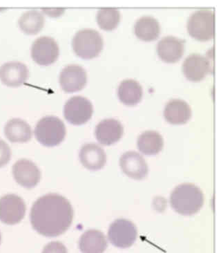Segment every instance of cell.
I'll use <instances>...</instances> for the list:
<instances>
[{
    "instance_id": "6da1fadb",
    "label": "cell",
    "mask_w": 223,
    "mask_h": 253,
    "mask_svg": "<svg viewBox=\"0 0 223 253\" xmlns=\"http://www.w3.org/2000/svg\"><path fill=\"white\" fill-rule=\"evenodd\" d=\"M74 218L72 204L58 194H48L34 203L30 219L35 230L43 236L58 237L70 228Z\"/></svg>"
},
{
    "instance_id": "7a4b0ae2",
    "label": "cell",
    "mask_w": 223,
    "mask_h": 253,
    "mask_svg": "<svg viewBox=\"0 0 223 253\" xmlns=\"http://www.w3.org/2000/svg\"><path fill=\"white\" fill-rule=\"evenodd\" d=\"M170 204L176 212L184 216L196 214L203 207L204 195L200 189L191 183H183L174 189Z\"/></svg>"
},
{
    "instance_id": "3957f363",
    "label": "cell",
    "mask_w": 223,
    "mask_h": 253,
    "mask_svg": "<svg viewBox=\"0 0 223 253\" xmlns=\"http://www.w3.org/2000/svg\"><path fill=\"white\" fill-rule=\"evenodd\" d=\"M35 136L41 145L54 147L65 139L66 127L59 118L48 116L40 119L35 128Z\"/></svg>"
},
{
    "instance_id": "277c9868",
    "label": "cell",
    "mask_w": 223,
    "mask_h": 253,
    "mask_svg": "<svg viewBox=\"0 0 223 253\" xmlns=\"http://www.w3.org/2000/svg\"><path fill=\"white\" fill-rule=\"evenodd\" d=\"M103 39L99 32L84 29L76 33L72 46L77 55L83 59H92L100 54L103 48Z\"/></svg>"
},
{
    "instance_id": "5b68a950",
    "label": "cell",
    "mask_w": 223,
    "mask_h": 253,
    "mask_svg": "<svg viewBox=\"0 0 223 253\" xmlns=\"http://www.w3.org/2000/svg\"><path fill=\"white\" fill-rule=\"evenodd\" d=\"M190 36L199 41H208L214 36V13L210 9L196 10L187 23Z\"/></svg>"
},
{
    "instance_id": "8992f818",
    "label": "cell",
    "mask_w": 223,
    "mask_h": 253,
    "mask_svg": "<svg viewBox=\"0 0 223 253\" xmlns=\"http://www.w3.org/2000/svg\"><path fill=\"white\" fill-rule=\"evenodd\" d=\"M137 235V228L134 223L129 220L119 219L111 225L108 238L115 247L127 249L135 243Z\"/></svg>"
},
{
    "instance_id": "52a82bcc",
    "label": "cell",
    "mask_w": 223,
    "mask_h": 253,
    "mask_svg": "<svg viewBox=\"0 0 223 253\" xmlns=\"http://www.w3.org/2000/svg\"><path fill=\"white\" fill-rule=\"evenodd\" d=\"M93 112L92 103L84 97H72L64 107V116L69 124L80 126L91 119Z\"/></svg>"
},
{
    "instance_id": "ba28073f",
    "label": "cell",
    "mask_w": 223,
    "mask_h": 253,
    "mask_svg": "<svg viewBox=\"0 0 223 253\" xmlns=\"http://www.w3.org/2000/svg\"><path fill=\"white\" fill-rule=\"evenodd\" d=\"M26 213L23 199L15 195H7L0 199V221L7 225L20 223Z\"/></svg>"
},
{
    "instance_id": "9c48e42d",
    "label": "cell",
    "mask_w": 223,
    "mask_h": 253,
    "mask_svg": "<svg viewBox=\"0 0 223 253\" xmlns=\"http://www.w3.org/2000/svg\"><path fill=\"white\" fill-rule=\"evenodd\" d=\"M60 53L58 43L53 38L43 36L33 43L31 57L38 65L48 66L56 61Z\"/></svg>"
},
{
    "instance_id": "30bf717a",
    "label": "cell",
    "mask_w": 223,
    "mask_h": 253,
    "mask_svg": "<svg viewBox=\"0 0 223 253\" xmlns=\"http://www.w3.org/2000/svg\"><path fill=\"white\" fill-rule=\"evenodd\" d=\"M13 174L17 183L27 189L36 187L41 178L39 168L27 159H20L13 165Z\"/></svg>"
},
{
    "instance_id": "8fae6325",
    "label": "cell",
    "mask_w": 223,
    "mask_h": 253,
    "mask_svg": "<svg viewBox=\"0 0 223 253\" xmlns=\"http://www.w3.org/2000/svg\"><path fill=\"white\" fill-rule=\"evenodd\" d=\"M87 75L81 66L69 65L62 69L60 83L62 89L67 93L80 91L86 85Z\"/></svg>"
},
{
    "instance_id": "7c38bea8",
    "label": "cell",
    "mask_w": 223,
    "mask_h": 253,
    "mask_svg": "<svg viewBox=\"0 0 223 253\" xmlns=\"http://www.w3.org/2000/svg\"><path fill=\"white\" fill-rule=\"evenodd\" d=\"M212 71L210 60L198 53L189 55L183 62V72L186 79L193 82H199Z\"/></svg>"
},
{
    "instance_id": "4fadbf2b",
    "label": "cell",
    "mask_w": 223,
    "mask_h": 253,
    "mask_svg": "<svg viewBox=\"0 0 223 253\" xmlns=\"http://www.w3.org/2000/svg\"><path fill=\"white\" fill-rule=\"evenodd\" d=\"M120 166L124 174L135 180H142L148 176V164L138 152L129 151L122 154Z\"/></svg>"
},
{
    "instance_id": "5bb4252c",
    "label": "cell",
    "mask_w": 223,
    "mask_h": 253,
    "mask_svg": "<svg viewBox=\"0 0 223 253\" xmlns=\"http://www.w3.org/2000/svg\"><path fill=\"white\" fill-rule=\"evenodd\" d=\"M29 77V69L20 62L12 61L0 67V80L3 84L11 87L22 85Z\"/></svg>"
},
{
    "instance_id": "9a60e30c",
    "label": "cell",
    "mask_w": 223,
    "mask_h": 253,
    "mask_svg": "<svg viewBox=\"0 0 223 253\" xmlns=\"http://www.w3.org/2000/svg\"><path fill=\"white\" fill-rule=\"evenodd\" d=\"M79 160L83 166L90 170H100L105 167L107 163V155L99 145L95 143H87L83 145L79 154Z\"/></svg>"
},
{
    "instance_id": "2e32d148",
    "label": "cell",
    "mask_w": 223,
    "mask_h": 253,
    "mask_svg": "<svg viewBox=\"0 0 223 253\" xmlns=\"http://www.w3.org/2000/svg\"><path fill=\"white\" fill-rule=\"evenodd\" d=\"M124 128L120 121L113 119H105L96 126L95 134L102 145H111L122 138Z\"/></svg>"
},
{
    "instance_id": "e0dca14e",
    "label": "cell",
    "mask_w": 223,
    "mask_h": 253,
    "mask_svg": "<svg viewBox=\"0 0 223 253\" xmlns=\"http://www.w3.org/2000/svg\"><path fill=\"white\" fill-rule=\"evenodd\" d=\"M184 44L185 41L174 36L163 38L157 44L158 56L168 63L178 62L184 53Z\"/></svg>"
},
{
    "instance_id": "ac0fdd59",
    "label": "cell",
    "mask_w": 223,
    "mask_h": 253,
    "mask_svg": "<svg viewBox=\"0 0 223 253\" xmlns=\"http://www.w3.org/2000/svg\"><path fill=\"white\" fill-rule=\"evenodd\" d=\"M164 117L169 124H185L191 119V110L189 104L181 99H173L167 103Z\"/></svg>"
},
{
    "instance_id": "d6986e66",
    "label": "cell",
    "mask_w": 223,
    "mask_h": 253,
    "mask_svg": "<svg viewBox=\"0 0 223 253\" xmlns=\"http://www.w3.org/2000/svg\"><path fill=\"white\" fill-rule=\"evenodd\" d=\"M107 246L105 235L97 230H87L79 241V248L82 253H103Z\"/></svg>"
},
{
    "instance_id": "ffe728a7",
    "label": "cell",
    "mask_w": 223,
    "mask_h": 253,
    "mask_svg": "<svg viewBox=\"0 0 223 253\" xmlns=\"http://www.w3.org/2000/svg\"><path fill=\"white\" fill-rule=\"evenodd\" d=\"M4 133L11 143H27L32 137V129L26 121L13 119L5 126Z\"/></svg>"
},
{
    "instance_id": "44dd1931",
    "label": "cell",
    "mask_w": 223,
    "mask_h": 253,
    "mask_svg": "<svg viewBox=\"0 0 223 253\" xmlns=\"http://www.w3.org/2000/svg\"><path fill=\"white\" fill-rule=\"evenodd\" d=\"M134 32L136 36L142 41H155L160 35V24L153 17L143 16L135 24Z\"/></svg>"
},
{
    "instance_id": "7402d4cb",
    "label": "cell",
    "mask_w": 223,
    "mask_h": 253,
    "mask_svg": "<svg viewBox=\"0 0 223 253\" xmlns=\"http://www.w3.org/2000/svg\"><path fill=\"white\" fill-rule=\"evenodd\" d=\"M143 94V88L139 83L134 80H124L117 89L119 99L127 105H135L139 103Z\"/></svg>"
},
{
    "instance_id": "603a6c76",
    "label": "cell",
    "mask_w": 223,
    "mask_h": 253,
    "mask_svg": "<svg viewBox=\"0 0 223 253\" xmlns=\"http://www.w3.org/2000/svg\"><path fill=\"white\" fill-rule=\"evenodd\" d=\"M163 145V138L157 131H145L138 138V149L145 155H155L158 154L162 150Z\"/></svg>"
},
{
    "instance_id": "cb8c5ba5",
    "label": "cell",
    "mask_w": 223,
    "mask_h": 253,
    "mask_svg": "<svg viewBox=\"0 0 223 253\" xmlns=\"http://www.w3.org/2000/svg\"><path fill=\"white\" fill-rule=\"evenodd\" d=\"M19 27L25 34H37L44 25V17L37 10H29L22 14L18 20Z\"/></svg>"
},
{
    "instance_id": "d4e9b609",
    "label": "cell",
    "mask_w": 223,
    "mask_h": 253,
    "mask_svg": "<svg viewBox=\"0 0 223 253\" xmlns=\"http://www.w3.org/2000/svg\"><path fill=\"white\" fill-rule=\"evenodd\" d=\"M97 22L102 29L112 31L118 25L120 20V13L114 8H103L97 13Z\"/></svg>"
},
{
    "instance_id": "484cf974",
    "label": "cell",
    "mask_w": 223,
    "mask_h": 253,
    "mask_svg": "<svg viewBox=\"0 0 223 253\" xmlns=\"http://www.w3.org/2000/svg\"><path fill=\"white\" fill-rule=\"evenodd\" d=\"M11 158V150L6 142L0 139V168L8 164Z\"/></svg>"
},
{
    "instance_id": "4316f807",
    "label": "cell",
    "mask_w": 223,
    "mask_h": 253,
    "mask_svg": "<svg viewBox=\"0 0 223 253\" xmlns=\"http://www.w3.org/2000/svg\"><path fill=\"white\" fill-rule=\"evenodd\" d=\"M42 253H68L67 248L60 242H52L45 246Z\"/></svg>"
},
{
    "instance_id": "83f0119b",
    "label": "cell",
    "mask_w": 223,
    "mask_h": 253,
    "mask_svg": "<svg viewBox=\"0 0 223 253\" xmlns=\"http://www.w3.org/2000/svg\"><path fill=\"white\" fill-rule=\"evenodd\" d=\"M43 11L52 17H58L65 11L64 8H42Z\"/></svg>"
},
{
    "instance_id": "f1b7e54d",
    "label": "cell",
    "mask_w": 223,
    "mask_h": 253,
    "mask_svg": "<svg viewBox=\"0 0 223 253\" xmlns=\"http://www.w3.org/2000/svg\"><path fill=\"white\" fill-rule=\"evenodd\" d=\"M1 233H0V244H1Z\"/></svg>"
}]
</instances>
